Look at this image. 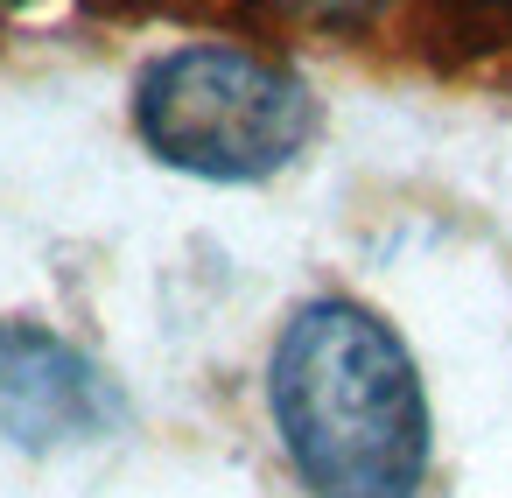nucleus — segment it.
<instances>
[{
	"label": "nucleus",
	"mask_w": 512,
	"mask_h": 498,
	"mask_svg": "<svg viewBox=\"0 0 512 498\" xmlns=\"http://www.w3.org/2000/svg\"><path fill=\"white\" fill-rule=\"evenodd\" d=\"M267 414L316 498H414L435 421L400 330L351 302L309 295L267 358Z\"/></svg>",
	"instance_id": "f257e3e1"
},
{
	"label": "nucleus",
	"mask_w": 512,
	"mask_h": 498,
	"mask_svg": "<svg viewBox=\"0 0 512 498\" xmlns=\"http://www.w3.org/2000/svg\"><path fill=\"white\" fill-rule=\"evenodd\" d=\"M281 15L295 22H316V29H365L372 15H386L393 0H274Z\"/></svg>",
	"instance_id": "20e7f679"
},
{
	"label": "nucleus",
	"mask_w": 512,
	"mask_h": 498,
	"mask_svg": "<svg viewBox=\"0 0 512 498\" xmlns=\"http://www.w3.org/2000/svg\"><path fill=\"white\" fill-rule=\"evenodd\" d=\"M463 8H477V15H498V22H512V0H463Z\"/></svg>",
	"instance_id": "39448f33"
},
{
	"label": "nucleus",
	"mask_w": 512,
	"mask_h": 498,
	"mask_svg": "<svg viewBox=\"0 0 512 498\" xmlns=\"http://www.w3.org/2000/svg\"><path fill=\"white\" fill-rule=\"evenodd\" d=\"M134 127L155 162L204 183H260L316 134V99L274 57L239 43H183L134 85Z\"/></svg>",
	"instance_id": "f03ea898"
},
{
	"label": "nucleus",
	"mask_w": 512,
	"mask_h": 498,
	"mask_svg": "<svg viewBox=\"0 0 512 498\" xmlns=\"http://www.w3.org/2000/svg\"><path fill=\"white\" fill-rule=\"evenodd\" d=\"M113 379L43 323H0V435L15 449H64L120 428Z\"/></svg>",
	"instance_id": "7ed1b4c3"
}]
</instances>
